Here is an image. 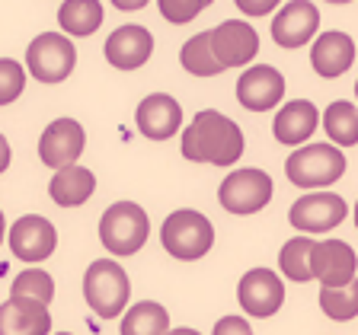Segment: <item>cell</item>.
I'll use <instances>...</instances> for the list:
<instances>
[{"label":"cell","mask_w":358,"mask_h":335,"mask_svg":"<svg viewBox=\"0 0 358 335\" xmlns=\"http://www.w3.org/2000/svg\"><path fill=\"white\" fill-rule=\"evenodd\" d=\"M122 335H170V313L154 300H141L122 316Z\"/></svg>","instance_id":"d4e9b609"},{"label":"cell","mask_w":358,"mask_h":335,"mask_svg":"<svg viewBox=\"0 0 358 335\" xmlns=\"http://www.w3.org/2000/svg\"><path fill=\"white\" fill-rule=\"evenodd\" d=\"M0 335H52V310L29 297L0 304Z\"/></svg>","instance_id":"d6986e66"},{"label":"cell","mask_w":358,"mask_h":335,"mask_svg":"<svg viewBox=\"0 0 358 335\" xmlns=\"http://www.w3.org/2000/svg\"><path fill=\"white\" fill-rule=\"evenodd\" d=\"M134 121H138V131L150 141H170L182 128V105L170 93H150L141 99L138 112H134Z\"/></svg>","instance_id":"ac0fdd59"},{"label":"cell","mask_w":358,"mask_h":335,"mask_svg":"<svg viewBox=\"0 0 358 335\" xmlns=\"http://www.w3.org/2000/svg\"><path fill=\"white\" fill-rule=\"evenodd\" d=\"M211 3H215V0H157V10H160V16H164L166 22H173V26H186L201 10H208Z\"/></svg>","instance_id":"f546056e"},{"label":"cell","mask_w":358,"mask_h":335,"mask_svg":"<svg viewBox=\"0 0 358 335\" xmlns=\"http://www.w3.org/2000/svg\"><path fill=\"white\" fill-rule=\"evenodd\" d=\"M234 3H237L240 13H246V16H268L282 0H234Z\"/></svg>","instance_id":"1f68e13d"},{"label":"cell","mask_w":358,"mask_h":335,"mask_svg":"<svg viewBox=\"0 0 358 335\" xmlns=\"http://www.w3.org/2000/svg\"><path fill=\"white\" fill-rule=\"evenodd\" d=\"M345 214H349V204L336 192L320 188V192L301 195V198L291 204L288 221H291V227L301 233H329L333 227H339V223L345 221Z\"/></svg>","instance_id":"ba28073f"},{"label":"cell","mask_w":358,"mask_h":335,"mask_svg":"<svg viewBox=\"0 0 358 335\" xmlns=\"http://www.w3.org/2000/svg\"><path fill=\"white\" fill-rule=\"evenodd\" d=\"M10 253L20 262H45L52 259V253L58 249V230L55 223L42 214H26L10 227L7 233Z\"/></svg>","instance_id":"8fae6325"},{"label":"cell","mask_w":358,"mask_h":335,"mask_svg":"<svg viewBox=\"0 0 358 335\" xmlns=\"http://www.w3.org/2000/svg\"><path fill=\"white\" fill-rule=\"evenodd\" d=\"M179 147H182V156L192 160V163H211V166L231 170L243 156L246 141L234 119H227L217 109H201L195 112L189 128H182Z\"/></svg>","instance_id":"6da1fadb"},{"label":"cell","mask_w":358,"mask_h":335,"mask_svg":"<svg viewBox=\"0 0 358 335\" xmlns=\"http://www.w3.org/2000/svg\"><path fill=\"white\" fill-rule=\"evenodd\" d=\"M160 243L179 262L205 259L215 246V223L195 208H179L160 227Z\"/></svg>","instance_id":"5b68a950"},{"label":"cell","mask_w":358,"mask_h":335,"mask_svg":"<svg viewBox=\"0 0 358 335\" xmlns=\"http://www.w3.org/2000/svg\"><path fill=\"white\" fill-rule=\"evenodd\" d=\"M285 176L291 186L320 192L345 176V154L336 144H307L285 160Z\"/></svg>","instance_id":"7a4b0ae2"},{"label":"cell","mask_w":358,"mask_h":335,"mask_svg":"<svg viewBox=\"0 0 358 335\" xmlns=\"http://www.w3.org/2000/svg\"><path fill=\"white\" fill-rule=\"evenodd\" d=\"M77 48L64 32H42L26 48V70L38 83H61L74 74Z\"/></svg>","instance_id":"8992f818"},{"label":"cell","mask_w":358,"mask_h":335,"mask_svg":"<svg viewBox=\"0 0 358 335\" xmlns=\"http://www.w3.org/2000/svg\"><path fill=\"white\" fill-rule=\"evenodd\" d=\"M237 300L246 316H256V320L275 316L285 304V284L278 278V271H272V268H250L237 284Z\"/></svg>","instance_id":"9c48e42d"},{"label":"cell","mask_w":358,"mask_h":335,"mask_svg":"<svg viewBox=\"0 0 358 335\" xmlns=\"http://www.w3.org/2000/svg\"><path fill=\"white\" fill-rule=\"evenodd\" d=\"M115 10H141V7H148L150 0H109Z\"/></svg>","instance_id":"836d02e7"},{"label":"cell","mask_w":358,"mask_h":335,"mask_svg":"<svg viewBox=\"0 0 358 335\" xmlns=\"http://www.w3.org/2000/svg\"><path fill=\"white\" fill-rule=\"evenodd\" d=\"M323 3H336V7H343V3H352V0H323Z\"/></svg>","instance_id":"8d00e7d4"},{"label":"cell","mask_w":358,"mask_h":335,"mask_svg":"<svg viewBox=\"0 0 358 335\" xmlns=\"http://www.w3.org/2000/svg\"><path fill=\"white\" fill-rule=\"evenodd\" d=\"M26 89V67L16 58H0V105H10Z\"/></svg>","instance_id":"f1b7e54d"},{"label":"cell","mask_w":358,"mask_h":335,"mask_svg":"<svg viewBox=\"0 0 358 335\" xmlns=\"http://www.w3.org/2000/svg\"><path fill=\"white\" fill-rule=\"evenodd\" d=\"M10 160H13V150H10V141L0 134V172L10 170Z\"/></svg>","instance_id":"d6a6232c"},{"label":"cell","mask_w":358,"mask_h":335,"mask_svg":"<svg viewBox=\"0 0 358 335\" xmlns=\"http://www.w3.org/2000/svg\"><path fill=\"white\" fill-rule=\"evenodd\" d=\"M355 227H358V204H355Z\"/></svg>","instance_id":"74e56055"},{"label":"cell","mask_w":358,"mask_h":335,"mask_svg":"<svg viewBox=\"0 0 358 335\" xmlns=\"http://www.w3.org/2000/svg\"><path fill=\"white\" fill-rule=\"evenodd\" d=\"M211 335H253V329L243 316H221L211 329Z\"/></svg>","instance_id":"4dcf8cb0"},{"label":"cell","mask_w":358,"mask_h":335,"mask_svg":"<svg viewBox=\"0 0 358 335\" xmlns=\"http://www.w3.org/2000/svg\"><path fill=\"white\" fill-rule=\"evenodd\" d=\"M170 335H201V332H195L189 326H179V329H170Z\"/></svg>","instance_id":"e575fe53"},{"label":"cell","mask_w":358,"mask_h":335,"mask_svg":"<svg viewBox=\"0 0 358 335\" xmlns=\"http://www.w3.org/2000/svg\"><path fill=\"white\" fill-rule=\"evenodd\" d=\"M320 125V112L310 99H291L282 109L275 112V121H272V134L275 141L285 147H304L307 137L317 131Z\"/></svg>","instance_id":"ffe728a7"},{"label":"cell","mask_w":358,"mask_h":335,"mask_svg":"<svg viewBox=\"0 0 358 335\" xmlns=\"http://www.w3.org/2000/svg\"><path fill=\"white\" fill-rule=\"evenodd\" d=\"M320 125L327 131L329 144H336V147H355L358 144V105L345 103V99H336L320 115Z\"/></svg>","instance_id":"cb8c5ba5"},{"label":"cell","mask_w":358,"mask_h":335,"mask_svg":"<svg viewBox=\"0 0 358 335\" xmlns=\"http://www.w3.org/2000/svg\"><path fill=\"white\" fill-rule=\"evenodd\" d=\"M313 249H317V239L307 237V233H298V237H291L282 246L278 268H282V275L288 281H298V284L313 281Z\"/></svg>","instance_id":"603a6c76"},{"label":"cell","mask_w":358,"mask_h":335,"mask_svg":"<svg viewBox=\"0 0 358 335\" xmlns=\"http://www.w3.org/2000/svg\"><path fill=\"white\" fill-rule=\"evenodd\" d=\"M275 195V186H272V176L266 170H234L231 176L224 179L217 186V201L227 214H259L268 201Z\"/></svg>","instance_id":"52a82bcc"},{"label":"cell","mask_w":358,"mask_h":335,"mask_svg":"<svg viewBox=\"0 0 358 335\" xmlns=\"http://www.w3.org/2000/svg\"><path fill=\"white\" fill-rule=\"evenodd\" d=\"M58 335H71V332H58Z\"/></svg>","instance_id":"ab89813d"},{"label":"cell","mask_w":358,"mask_h":335,"mask_svg":"<svg viewBox=\"0 0 358 335\" xmlns=\"http://www.w3.org/2000/svg\"><path fill=\"white\" fill-rule=\"evenodd\" d=\"M285 96V77L272 64H253L246 67L237 80V103L250 112H268L275 109Z\"/></svg>","instance_id":"4fadbf2b"},{"label":"cell","mask_w":358,"mask_h":335,"mask_svg":"<svg viewBox=\"0 0 358 335\" xmlns=\"http://www.w3.org/2000/svg\"><path fill=\"white\" fill-rule=\"evenodd\" d=\"M320 310L336 322H349L358 316V278L345 288H320Z\"/></svg>","instance_id":"4316f807"},{"label":"cell","mask_w":358,"mask_h":335,"mask_svg":"<svg viewBox=\"0 0 358 335\" xmlns=\"http://www.w3.org/2000/svg\"><path fill=\"white\" fill-rule=\"evenodd\" d=\"M131 297V281L128 271L115 259H96L83 271V300L96 316L115 320L128 310Z\"/></svg>","instance_id":"277c9868"},{"label":"cell","mask_w":358,"mask_h":335,"mask_svg":"<svg viewBox=\"0 0 358 335\" xmlns=\"http://www.w3.org/2000/svg\"><path fill=\"white\" fill-rule=\"evenodd\" d=\"M93 192H96V176H93V170H87L80 163L58 170L48 182V195H52L58 208H80L93 198Z\"/></svg>","instance_id":"44dd1931"},{"label":"cell","mask_w":358,"mask_h":335,"mask_svg":"<svg viewBox=\"0 0 358 335\" xmlns=\"http://www.w3.org/2000/svg\"><path fill=\"white\" fill-rule=\"evenodd\" d=\"M320 29V10L307 0H291L272 20V42L278 48H304Z\"/></svg>","instance_id":"9a60e30c"},{"label":"cell","mask_w":358,"mask_h":335,"mask_svg":"<svg viewBox=\"0 0 358 335\" xmlns=\"http://www.w3.org/2000/svg\"><path fill=\"white\" fill-rule=\"evenodd\" d=\"M106 10L99 0H64L58 7V26L71 38H87L103 26Z\"/></svg>","instance_id":"7402d4cb"},{"label":"cell","mask_w":358,"mask_h":335,"mask_svg":"<svg viewBox=\"0 0 358 335\" xmlns=\"http://www.w3.org/2000/svg\"><path fill=\"white\" fill-rule=\"evenodd\" d=\"M358 278V255L345 239H317L313 249V281L320 288H345Z\"/></svg>","instance_id":"7c38bea8"},{"label":"cell","mask_w":358,"mask_h":335,"mask_svg":"<svg viewBox=\"0 0 358 335\" xmlns=\"http://www.w3.org/2000/svg\"><path fill=\"white\" fill-rule=\"evenodd\" d=\"M7 217H3V211H0V243H3V239H7Z\"/></svg>","instance_id":"d590c367"},{"label":"cell","mask_w":358,"mask_h":335,"mask_svg":"<svg viewBox=\"0 0 358 335\" xmlns=\"http://www.w3.org/2000/svg\"><path fill=\"white\" fill-rule=\"evenodd\" d=\"M10 297H29L38 304H52L55 300V278L42 268H26L10 284Z\"/></svg>","instance_id":"83f0119b"},{"label":"cell","mask_w":358,"mask_h":335,"mask_svg":"<svg viewBox=\"0 0 358 335\" xmlns=\"http://www.w3.org/2000/svg\"><path fill=\"white\" fill-rule=\"evenodd\" d=\"M352 64H355V38H352L349 32L329 29V32H320V36L313 38L310 67L317 77L336 80V77H343Z\"/></svg>","instance_id":"2e32d148"},{"label":"cell","mask_w":358,"mask_h":335,"mask_svg":"<svg viewBox=\"0 0 358 335\" xmlns=\"http://www.w3.org/2000/svg\"><path fill=\"white\" fill-rule=\"evenodd\" d=\"M211 48L221 67H246L259 54V36L250 22L243 20H224L221 26L211 29Z\"/></svg>","instance_id":"5bb4252c"},{"label":"cell","mask_w":358,"mask_h":335,"mask_svg":"<svg viewBox=\"0 0 358 335\" xmlns=\"http://www.w3.org/2000/svg\"><path fill=\"white\" fill-rule=\"evenodd\" d=\"M83 147H87V131L77 119H55L52 125L38 137V156L48 170H64L80 160Z\"/></svg>","instance_id":"30bf717a"},{"label":"cell","mask_w":358,"mask_h":335,"mask_svg":"<svg viewBox=\"0 0 358 335\" xmlns=\"http://www.w3.org/2000/svg\"><path fill=\"white\" fill-rule=\"evenodd\" d=\"M148 237V211L141 204H134V201H115L99 217V239H103L106 253L115 255V259H128V255L141 253Z\"/></svg>","instance_id":"3957f363"},{"label":"cell","mask_w":358,"mask_h":335,"mask_svg":"<svg viewBox=\"0 0 358 335\" xmlns=\"http://www.w3.org/2000/svg\"><path fill=\"white\" fill-rule=\"evenodd\" d=\"M179 64L182 70L192 77H217L224 70L221 61L215 58V48H211V29L208 32H195L182 48H179Z\"/></svg>","instance_id":"484cf974"},{"label":"cell","mask_w":358,"mask_h":335,"mask_svg":"<svg viewBox=\"0 0 358 335\" xmlns=\"http://www.w3.org/2000/svg\"><path fill=\"white\" fill-rule=\"evenodd\" d=\"M355 96H358V80H355Z\"/></svg>","instance_id":"f35d334b"},{"label":"cell","mask_w":358,"mask_h":335,"mask_svg":"<svg viewBox=\"0 0 358 335\" xmlns=\"http://www.w3.org/2000/svg\"><path fill=\"white\" fill-rule=\"evenodd\" d=\"M103 54L115 70H138L154 54V36L144 26H119L106 38Z\"/></svg>","instance_id":"e0dca14e"}]
</instances>
